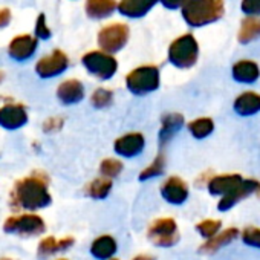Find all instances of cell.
<instances>
[{"label": "cell", "mask_w": 260, "mask_h": 260, "mask_svg": "<svg viewBox=\"0 0 260 260\" xmlns=\"http://www.w3.org/2000/svg\"><path fill=\"white\" fill-rule=\"evenodd\" d=\"M51 204L49 176L45 172H34L16 181L10 193V205L16 213H37Z\"/></svg>", "instance_id": "1"}, {"label": "cell", "mask_w": 260, "mask_h": 260, "mask_svg": "<svg viewBox=\"0 0 260 260\" xmlns=\"http://www.w3.org/2000/svg\"><path fill=\"white\" fill-rule=\"evenodd\" d=\"M181 10L187 25L201 28L222 19L225 4L223 0H188Z\"/></svg>", "instance_id": "2"}, {"label": "cell", "mask_w": 260, "mask_h": 260, "mask_svg": "<svg viewBox=\"0 0 260 260\" xmlns=\"http://www.w3.org/2000/svg\"><path fill=\"white\" fill-rule=\"evenodd\" d=\"M159 86H161V72L159 68L155 64L138 66L125 75L127 90L137 96L149 95L158 90Z\"/></svg>", "instance_id": "3"}, {"label": "cell", "mask_w": 260, "mask_h": 260, "mask_svg": "<svg viewBox=\"0 0 260 260\" xmlns=\"http://www.w3.org/2000/svg\"><path fill=\"white\" fill-rule=\"evenodd\" d=\"M4 231L19 237H39L46 233V222L39 213H14L4 222Z\"/></svg>", "instance_id": "4"}, {"label": "cell", "mask_w": 260, "mask_h": 260, "mask_svg": "<svg viewBox=\"0 0 260 260\" xmlns=\"http://www.w3.org/2000/svg\"><path fill=\"white\" fill-rule=\"evenodd\" d=\"M169 61L178 69H190L198 63L199 43L193 34H184L169 46Z\"/></svg>", "instance_id": "5"}, {"label": "cell", "mask_w": 260, "mask_h": 260, "mask_svg": "<svg viewBox=\"0 0 260 260\" xmlns=\"http://www.w3.org/2000/svg\"><path fill=\"white\" fill-rule=\"evenodd\" d=\"M147 239L158 248H173L181 240L178 222L173 217H158L147 226Z\"/></svg>", "instance_id": "6"}, {"label": "cell", "mask_w": 260, "mask_h": 260, "mask_svg": "<svg viewBox=\"0 0 260 260\" xmlns=\"http://www.w3.org/2000/svg\"><path fill=\"white\" fill-rule=\"evenodd\" d=\"M81 64L87 74L92 77L107 81L115 77L118 72V61L113 55L106 54L103 51H90L81 57Z\"/></svg>", "instance_id": "7"}, {"label": "cell", "mask_w": 260, "mask_h": 260, "mask_svg": "<svg viewBox=\"0 0 260 260\" xmlns=\"http://www.w3.org/2000/svg\"><path fill=\"white\" fill-rule=\"evenodd\" d=\"M128 37L130 29L125 23H112L101 28L96 36V43L100 46V51L113 55L127 45Z\"/></svg>", "instance_id": "8"}, {"label": "cell", "mask_w": 260, "mask_h": 260, "mask_svg": "<svg viewBox=\"0 0 260 260\" xmlns=\"http://www.w3.org/2000/svg\"><path fill=\"white\" fill-rule=\"evenodd\" d=\"M69 68V57L66 52L61 49H54L51 54L43 55L37 63H36V74L43 78H55L64 74Z\"/></svg>", "instance_id": "9"}, {"label": "cell", "mask_w": 260, "mask_h": 260, "mask_svg": "<svg viewBox=\"0 0 260 260\" xmlns=\"http://www.w3.org/2000/svg\"><path fill=\"white\" fill-rule=\"evenodd\" d=\"M146 149V137L141 132H127L113 141V152L119 159L140 156Z\"/></svg>", "instance_id": "10"}, {"label": "cell", "mask_w": 260, "mask_h": 260, "mask_svg": "<svg viewBox=\"0 0 260 260\" xmlns=\"http://www.w3.org/2000/svg\"><path fill=\"white\" fill-rule=\"evenodd\" d=\"M29 122V112L22 103H4L0 106V127L5 130H19Z\"/></svg>", "instance_id": "11"}, {"label": "cell", "mask_w": 260, "mask_h": 260, "mask_svg": "<svg viewBox=\"0 0 260 260\" xmlns=\"http://www.w3.org/2000/svg\"><path fill=\"white\" fill-rule=\"evenodd\" d=\"M260 182L257 179H242L240 184H237L231 191H228L226 194H223L219 202H217V210L219 211H230L234 205H237L239 202L245 201L248 196H251L252 193H257Z\"/></svg>", "instance_id": "12"}, {"label": "cell", "mask_w": 260, "mask_h": 260, "mask_svg": "<svg viewBox=\"0 0 260 260\" xmlns=\"http://www.w3.org/2000/svg\"><path fill=\"white\" fill-rule=\"evenodd\" d=\"M161 198L170 205H182L190 196L188 184L179 176H169L159 187Z\"/></svg>", "instance_id": "13"}, {"label": "cell", "mask_w": 260, "mask_h": 260, "mask_svg": "<svg viewBox=\"0 0 260 260\" xmlns=\"http://www.w3.org/2000/svg\"><path fill=\"white\" fill-rule=\"evenodd\" d=\"M185 125V118L179 112H169L164 113L161 118V127L158 132V146L159 150H164V147L175 138V135Z\"/></svg>", "instance_id": "14"}, {"label": "cell", "mask_w": 260, "mask_h": 260, "mask_svg": "<svg viewBox=\"0 0 260 260\" xmlns=\"http://www.w3.org/2000/svg\"><path fill=\"white\" fill-rule=\"evenodd\" d=\"M55 96L63 106H74L84 100L86 89L84 84L78 78H68L57 86Z\"/></svg>", "instance_id": "15"}, {"label": "cell", "mask_w": 260, "mask_h": 260, "mask_svg": "<svg viewBox=\"0 0 260 260\" xmlns=\"http://www.w3.org/2000/svg\"><path fill=\"white\" fill-rule=\"evenodd\" d=\"M39 46V40L29 34H22L14 37L8 45V55L16 61H26L29 60Z\"/></svg>", "instance_id": "16"}, {"label": "cell", "mask_w": 260, "mask_h": 260, "mask_svg": "<svg viewBox=\"0 0 260 260\" xmlns=\"http://www.w3.org/2000/svg\"><path fill=\"white\" fill-rule=\"evenodd\" d=\"M74 245H75V237H72V236H64L61 239H57L55 236H45L39 242L37 255L48 258L58 252H64V251L71 249Z\"/></svg>", "instance_id": "17"}, {"label": "cell", "mask_w": 260, "mask_h": 260, "mask_svg": "<svg viewBox=\"0 0 260 260\" xmlns=\"http://www.w3.org/2000/svg\"><path fill=\"white\" fill-rule=\"evenodd\" d=\"M239 236H240V230H237L236 226H230V228L220 230L214 237L205 240V242L199 246L198 251H199V254H205V255L214 254V252H217L219 249H222L223 246L233 243Z\"/></svg>", "instance_id": "18"}, {"label": "cell", "mask_w": 260, "mask_h": 260, "mask_svg": "<svg viewBox=\"0 0 260 260\" xmlns=\"http://www.w3.org/2000/svg\"><path fill=\"white\" fill-rule=\"evenodd\" d=\"M118 242L112 234H101L95 237L89 246V252L96 260H107L116 255Z\"/></svg>", "instance_id": "19"}, {"label": "cell", "mask_w": 260, "mask_h": 260, "mask_svg": "<svg viewBox=\"0 0 260 260\" xmlns=\"http://www.w3.org/2000/svg\"><path fill=\"white\" fill-rule=\"evenodd\" d=\"M242 176L239 173H225V175H214L207 182V190L211 196H223L231 191L237 184L242 182Z\"/></svg>", "instance_id": "20"}, {"label": "cell", "mask_w": 260, "mask_h": 260, "mask_svg": "<svg viewBox=\"0 0 260 260\" xmlns=\"http://www.w3.org/2000/svg\"><path fill=\"white\" fill-rule=\"evenodd\" d=\"M158 0H119L116 10L121 16L128 19H140L152 11Z\"/></svg>", "instance_id": "21"}, {"label": "cell", "mask_w": 260, "mask_h": 260, "mask_svg": "<svg viewBox=\"0 0 260 260\" xmlns=\"http://www.w3.org/2000/svg\"><path fill=\"white\" fill-rule=\"evenodd\" d=\"M231 75L237 83L242 84H252L260 77V68L252 60H239L233 64Z\"/></svg>", "instance_id": "22"}, {"label": "cell", "mask_w": 260, "mask_h": 260, "mask_svg": "<svg viewBox=\"0 0 260 260\" xmlns=\"http://www.w3.org/2000/svg\"><path fill=\"white\" fill-rule=\"evenodd\" d=\"M233 109L240 116H251L260 112V93L246 90L236 96Z\"/></svg>", "instance_id": "23"}, {"label": "cell", "mask_w": 260, "mask_h": 260, "mask_svg": "<svg viewBox=\"0 0 260 260\" xmlns=\"http://www.w3.org/2000/svg\"><path fill=\"white\" fill-rule=\"evenodd\" d=\"M116 7H118L116 0H86L84 5L87 17L93 20L110 17L115 13Z\"/></svg>", "instance_id": "24"}, {"label": "cell", "mask_w": 260, "mask_h": 260, "mask_svg": "<svg viewBox=\"0 0 260 260\" xmlns=\"http://www.w3.org/2000/svg\"><path fill=\"white\" fill-rule=\"evenodd\" d=\"M112 188H113V181L98 176L84 185V194L93 201H104L112 193Z\"/></svg>", "instance_id": "25"}, {"label": "cell", "mask_w": 260, "mask_h": 260, "mask_svg": "<svg viewBox=\"0 0 260 260\" xmlns=\"http://www.w3.org/2000/svg\"><path fill=\"white\" fill-rule=\"evenodd\" d=\"M257 39H260V17H245L237 32L239 43L248 45Z\"/></svg>", "instance_id": "26"}, {"label": "cell", "mask_w": 260, "mask_h": 260, "mask_svg": "<svg viewBox=\"0 0 260 260\" xmlns=\"http://www.w3.org/2000/svg\"><path fill=\"white\" fill-rule=\"evenodd\" d=\"M187 128L194 140H205L214 132V121L210 116H199L187 122Z\"/></svg>", "instance_id": "27"}, {"label": "cell", "mask_w": 260, "mask_h": 260, "mask_svg": "<svg viewBox=\"0 0 260 260\" xmlns=\"http://www.w3.org/2000/svg\"><path fill=\"white\" fill-rule=\"evenodd\" d=\"M166 166H167L166 155H164L162 150H159V153L153 158V161H152L149 166H146V167L140 172L138 181L147 182V181H152V179H155V178L162 176L164 172H166Z\"/></svg>", "instance_id": "28"}, {"label": "cell", "mask_w": 260, "mask_h": 260, "mask_svg": "<svg viewBox=\"0 0 260 260\" xmlns=\"http://www.w3.org/2000/svg\"><path fill=\"white\" fill-rule=\"evenodd\" d=\"M122 170H124V162L119 158H104L100 162V167H98L100 176L107 178L110 181L121 176Z\"/></svg>", "instance_id": "29"}, {"label": "cell", "mask_w": 260, "mask_h": 260, "mask_svg": "<svg viewBox=\"0 0 260 260\" xmlns=\"http://www.w3.org/2000/svg\"><path fill=\"white\" fill-rule=\"evenodd\" d=\"M113 98H115L113 90H110L107 87H96L90 95V104L93 109L103 110V109H107L112 106Z\"/></svg>", "instance_id": "30"}, {"label": "cell", "mask_w": 260, "mask_h": 260, "mask_svg": "<svg viewBox=\"0 0 260 260\" xmlns=\"http://www.w3.org/2000/svg\"><path fill=\"white\" fill-rule=\"evenodd\" d=\"M194 230L198 231V234L202 239L208 240V239L214 237L222 230V222L219 219H204L196 223Z\"/></svg>", "instance_id": "31"}, {"label": "cell", "mask_w": 260, "mask_h": 260, "mask_svg": "<svg viewBox=\"0 0 260 260\" xmlns=\"http://www.w3.org/2000/svg\"><path fill=\"white\" fill-rule=\"evenodd\" d=\"M239 237L242 239L245 245L260 249V228L258 226H245L240 231Z\"/></svg>", "instance_id": "32"}, {"label": "cell", "mask_w": 260, "mask_h": 260, "mask_svg": "<svg viewBox=\"0 0 260 260\" xmlns=\"http://www.w3.org/2000/svg\"><path fill=\"white\" fill-rule=\"evenodd\" d=\"M36 39L37 40H48L51 39L52 36V31L51 28L48 26V22H46V16L45 14H39L37 20H36Z\"/></svg>", "instance_id": "33"}, {"label": "cell", "mask_w": 260, "mask_h": 260, "mask_svg": "<svg viewBox=\"0 0 260 260\" xmlns=\"http://www.w3.org/2000/svg\"><path fill=\"white\" fill-rule=\"evenodd\" d=\"M63 125H64V118L63 116H51V118H48V119L43 121L42 128H43L45 134L49 135V134L60 132V130L63 128Z\"/></svg>", "instance_id": "34"}, {"label": "cell", "mask_w": 260, "mask_h": 260, "mask_svg": "<svg viewBox=\"0 0 260 260\" xmlns=\"http://www.w3.org/2000/svg\"><path fill=\"white\" fill-rule=\"evenodd\" d=\"M240 10L248 17H257L260 16V0H242Z\"/></svg>", "instance_id": "35"}, {"label": "cell", "mask_w": 260, "mask_h": 260, "mask_svg": "<svg viewBox=\"0 0 260 260\" xmlns=\"http://www.w3.org/2000/svg\"><path fill=\"white\" fill-rule=\"evenodd\" d=\"M159 2L167 10H179V8H182L188 2V0H159Z\"/></svg>", "instance_id": "36"}, {"label": "cell", "mask_w": 260, "mask_h": 260, "mask_svg": "<svg viewBox=\"0 0 260 260\" xmlns=\"http://www.w3.org/2000/svg\"><path fill=\"white\" fill-rule=\"evenodd\" d=\"M11 22V11L10 8H2L0 10V29L8 26Z\"/></svg>", "instance_id": "37"}, {"label": "cell", "mask_w": 260, "mask_h": 260, "mask_svg": "<svg viewBox=\"0 0 260 260\" xmlns=\"http://www.w3.org/2000/svg\"><path fill=\"white\" fill-rule=\"evenodd\" d=\"M130 260H156V255H153V254H147V252H140V254L134 255Z\"/></svg>", "instance_id": "38"}, {"label": "cell", "mask_w": 260, "mask_h": 260, "mask_svg": "<svg viewBox=\"0 0 260 260\" xmlns=\"http://www.w3.org/2000/svg\"><path fill=\"white\" fill-rule=\"evenodd\" d=\"M4 80H5V72H4V71H0V84L4 83Z\"/></svg>", "instance_id": "39"}, {"label": "cell", "mask_w": 260, "mask_h": 260, "mask_svg": "<svg viewBox=\"0 0 260 260\" xmlns=\"http://www.w3.org/2000/svg\"><path fill=\"white\" fill-rule=\"evenodd\" d=\"M0 260H14L13 257H8V255H4V257H0Z\"/></svg>", "instance_id": "40"}, {"label": "cell", "mask_w": 260, "mask_h": 260, "mask_svg": "<svg viewBox=\"0 0 260 260\" xmlns=\"http://www.w3.org/2000/svg\"><path fill=\"white\" fill-rule=\"evenodd\" d=\"M54 260H69V258H64V257H58V258H54Z\"/></svg>", "instance_id": "41"}, {"label": "cell", "mask_w": 260, "mask_h": 260, "mask_svg": "<svg viewBox=\"0 0 260 260\" xmlns=\"http://www.w3.org/2000/svg\"><path fill=\"white\" fill-rule=\"evenodd\" d=\"M107 260H119V258H118V257L115 255V257H112V258H107Z\"/></svg>", "instance_id": "42"}, {"label": "cell", "mask_w": 260, "mask_h": 260, "mask_svg": "<svg viewBox=\"0 0 260 260\" xmlns=\"http://www.w3.org/2000/svg\"><path fill=\"white\" fill-rule=\"evenodd\" d=\"M257 193L260 194V185H258V188H257Z\"/></svg>", "instance_id": "43"}]
</instances>
